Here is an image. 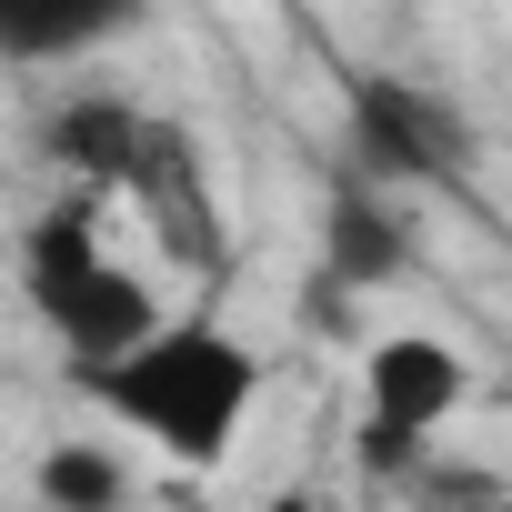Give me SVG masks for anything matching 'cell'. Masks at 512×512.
<instances>
[{"instance_id": "cell-2", "label": "cell", "mask_w": 512, "mask_h": 512, "mask_svg": "<svg viewBox=\"0 0 512 512\" xmlns=\"http://www.w3.org/2000/svg\"><path fill=\"white\" fill-rule=\"evenodd\" d=\"M21 292H31L41 332H51L81 372H91V362H111V352H131V342L161 322L151 282L111 251L101 191H71V201H51V211L21 231Z\"/></svg>"}, {"instance_id": "cell-6", "label": "cell", "mask_w": 512, "mask_h": 512, "mask_svg": "<svg viewBox=\"0 0 512 512\" xmlns=\"http://www.w3.org/2000/svg\"><path fill=\"white\" fill-rule=\"evenodd\" d=\"M141 21H151V0H0V61L11 71L91 61V51L131 41Z\"/></svg>"}, {"instance_id": "cell-9", "label": "cell", "mask_w": 512, "mask_h": 512, "mask_svg": "<svg viewBox=\"0 0 512 512\" xmlns=\"http://www.w3.org/2000/svg\"><path fill=\"white\" fill-rule=\"evenodd\" d=\"M262 512H332V502H322V492H302V482H282V492H272Z\"/></svg>"}, {"instance_id": "cell-8", "label": "cell", "mask_w": 512, "mask_h": 512, "mask_svg": "<svg viewBox=\"0 0 512 512\" xmlns=\"http://www.w3.org/2000/svg\"><path fill=\"white\" fill-rule=\"evenodd\" d=\"M31 502L41 512H131V452L121 442H51L31 462Z\"/></svg>"}, {"instance_id": "cell-3", "label": "cell", "mask_w": 512, "mask_h": 512, "mask_svg": "<svg viewBox=\"0 0 512 512\" xmlns=\"http://www.w3.org/2000/svg\"><path fill=\"white\" fill-rule=\"evenodd\" d=\"M472 402V362L442 332H382L362 352V452L372 472H412Z\"/></svg>"}, {"instance_id": "cell-1", "label": "cell", "mask_w": 512, "mask_h": 512, "mask_svg": "<svg viewBox=\"0 0 512 512\" xmlns=\"http://www.w3.org/2000/svg\"><path fill=\"white\" fill-rule=\"evenodd\" d=\"M81 382H91V402H101L141 452H161L171 472H221V462L241 452V432L262 422V392H272L262 352H251L221 312H161L131 352L91 362Z\"/></svg>"}, {"instance_id": "cell-4", "label": "cell", "mask_w": 512, "mask_h": 512, "mask_svg": "<svg viewBox=\"0 0 512 512\" xmlns=\"http://www.w3.org/2000/svg\"><path fill=\"white\" fill-rule=\"evenodd\" d=\"M352 171L382 181V191L442 181V171H462V121L412 81H362L352 91Z\"/></svg>"}, {"instance_id": "cell-5", "label": "cell", "mask_w": 512, "mask_h": 512, "mask_svg": "<svg viewBox=\"0 0 512 512\" xmlns=\"http://www.w3.org/2000/svg\"><path fill=\"white\" fill-rule=\"evenodd\" d=\"M412 272V221H402V191L382 181H342L322 201V282L332 292H392Z\"/></svg>"}, {"instance_id": "cell-7", "label": "cell", "mask_w": 512, "mask_h": 512, "mask_svg": "<svg viewBox=\"0 0 512 512\" xmlns=\"http://www.w3.org/2000/svg\"><path fill=\"white\" fill-rule=\"evenodd\" d=\"M141 141H151V111H131V101H71V111H51V151H61V171H81V191H111Z\"/></svg>"}, {"instance_id": "cell-10", "label": "cell", "mask_w": 512, "mask_h": 512, "mask_svg": "<svg viewBox=\"0 0 512 512\" xmlns=\"http://www.w3.org/2000/svg\"><path fill=\"white\" fill-rule=\"evenodd\" d=\"M482 512H512V492H492V502H482Z\"/></svg>"}]
</instances>
